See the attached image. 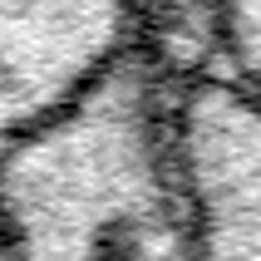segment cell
I'll return each mask as SVG.
<instances>
[{
    "mask_svg": "<svg viewBox=\"0 0 261 261\" xmlns=\"http://www.w3.org/2000/svg\"><path fill=\"white\" fill-rule=\"evenodd\" d=\"M10 261H197L182 89L133 49L0 148Z\"/></svg>",
    "mask_w": 261,
    "mask_h": 261,
    "instance_id": "1",
    "label": "cell"
},
{
    "mask_svg": "<svg viewBox=\"0 0 261 261\" xmlns=\"http://www.w3.org/2000/svg\"><path fill=\"white\" fill-rule=\"evenodd\" d=\"M138 44V0H0V148Z\"/></svg>",
    "mask_w": 261,
    "mask_h": 261,
    "instance_id": "2",
    "label": "cell"
},
{
    "mask_svg": "<svg viewBox=\"0 0 261 261\" xmlns=\"http://www.w3.org/2000/svg\"><path fill=\"white\" fill-rule=\"evenodd\" d=\"M197 188V261H261V109L222 74L182 84Z\"/></svg>",
    "mask_w": 261,
    "mask_h": 261,
    "instance_id": "3",
    "label": "cell"
},
{
    "mask_svg": "<svg viewBox=\"0 0 261 261\" xmlns=\"http://www.w3.org/2000/svg\"><path fill=\"white\" fill-rule=\"evenodd\" d=\"M222 79H232L261 109V0H217Z\"/></svg>",
    "mask_w": 261,
    "mask_h": 261,
    "instance_id": "4",
    "label": "cell"
},
{
    "mask_svg": "<svg viewBox=\"0 0 261 261\" xmlns=\"http://www.w3.org/2000/svg\"><path fill=\"white\" fill-rule=\"evenodd\" d=\"M0 261H10V256H5V247H0Z\"/></svg>",
    "mask_w": 261,
    "mask_h": 261,
    "instance_id": "5",
    "label": "cell"
}]
</instances>
